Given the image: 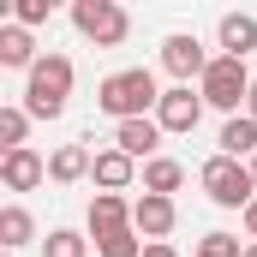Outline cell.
<instances>
[{
    "label": "cell",
    "instance_id": "cell-1",
    "mask_svg": "<svg viewBox=\"0 0 257 257\" xmlns=\"http://www.w3.org/2000/svg\"><path fill=\"white\" fill-rule=\"evenodd\" d=\"M96 108H102L114 126H126V120H150V114L162 108V84H156L150 66H120V72H108V78L96 84Z\"/></svg>",
    "mask_w": 257,
    "mask_h": 257
},
{
    "label": "cell",
    "instance_id": "cell-2",
    "mask_svg": "<svg viewBox=\"0 0 257 257\" xmlns=\"http://www.w3.org/2000/svg\"><path fill=\"white\" fill-rule=\"evenodd\" d=\"M72 60L66 54H42V60L24 72V114L30 120H60L66 102H72Z\"/></svg>",
    "mask_w": 257,
    "mask_h": 257
},
{
    "label": "cell",
    "instance_id": "cell-3",
    "mask_svg": "<svg viewBox=\"0 0 257 257\" xmlns=\"http://www.w3.org/2000/svg\"><path fill=\"white\" fill-rule=\"evenodd\" d=\"M197 186H203V197H209L215 209H239V215H245V203H257L251 162H233V156H209V162L197 168Z\"/></svg>",
    "mask_w": 257,
    "mask_h": 257
},
{
    "label": "cell",
    "instance_id": "cell-4",
    "mask_svg": "<svg viewBox=\"0 0 257 257\" xmlns=\"http://www.w3.org/2000/svg\"><path fill=\"white\" fill-rule=\"evenodd\" d=\"M72 30L96 48H120L132 36V12L120 0H72Z\"/></svg>",
    "mask_w": 257,
    "mask_h": 257
},
{
    "label": "cell",
    "instance_id": "cell-5",
    "mask_svg": "<svg viewBox=\"0 0 257 257\" xmlns=\"http://www.w3.org/2000/svg\"><path fill=\"white\" fill-rule=\"evenodd\" d=\"M197 96H203V108H221L227 120L245 108V96H251V72H245V60H227V54H215L209 60V72L197 78Z\"/></svg>",
    "mask_w": 257,
    "mask_h": 257
},
{
    "label": "cell",
    "instance_id": "cell-6",
    "mask_svg": "<svg viewBox=\"0 0 257 257\" xmlns=\"http://www.w3.org/2000/svg\"><path fill=\"white\" fill-rule=\"evenodd\" d=\"M209 60H215V54L197 42L192 30H174V36L162 42V72H168L174 84H192V78H203V72H209Z\"/></svg>",
    "mask_w": 257,
    "mask_h": 257
},
{
    "label": "cell",
    "instance_id": "cell-7",
    "mask_svg": "<svg viewBox=\"0 0 257 257\" xmlns=\"http://www.w3.org/2000/svg\"><path fill=\"white\" fill-rule=\"evenodd\" d=\"M197 120H203V96H197L192 84L162 90V108H156V126L162 132H197Z\"/></svg>",
    "mask_w": 257,
    "mask_h": 257
},
{
    "label": "cell",
    "instance_id": "cell-8",
    "mask_svg": "<svg viewBox=\"0 0 257 257\" xmlns=\"http://www.w3.org/2000/svg\"><path fill=\"white\" fill-rule=\"evenodd\" d=\"M174 221H180L174 197H156V192H144L138 203H132V227L144 233V245H162V239L174 233Z\"/></svg>",
    "mask_w": 257,
    "mask_h": 257
},
{
    "label": "cell",
    "instance_id": "cell-9",
    "mask_svg": "<svg viewBox=\"0 0 257 257\" xmlns=\"http://www.w3.org/2000/svg\"><path fill=\"white\" fill-rule=\"evenodd\" d=\"M215 48H221L227 60L257 54V18H251V12H221V24H215Z\"/></svg>",
    "mask_w": 257,
    "mask_h": 257
},
{
    "label": "cell",
    "instance_id": "cell-10",
    "mask_svg": "<svg viewBox=\"0 0 257 257\" xmlns=\"http://www.w3.org/2000/svg\"><path fill=\"white\" fill-rule=\"evenodd\" d=\"M48 180V162L36 156V150H12V156H0V186L6 192H36Z\"/></svg>",
    "mask_w": 257,
    "mask_h": 257
},
{
    "label": "cell",
    "instance_id": "cell-11",
    "mask_svg": "<svg viewBox=\"0 0 257 257\" xmlns=\"http://www.w3.org/2000/svg\"><path fill=\"white\" fill-rule=\"evenodd\" d=\"M84 221H90L96 239H108V233L132 227V203H126L120 192H96V197H90V209H84Z\"/></svg>",
    "mask_w": 257,
    "mask_h": 257
},
{
    "label": "cell",
    "instance_id": "cell-12",
    "mask_svg": "<svg viewBox=\"0 0 257 257\" xmlns=\"http://www.w3.org/2000/svg\"><path fill=\"white\" fill-rule=\"evenodd\" d=\"M114 150H126L132 162H138V156L156 162V150H162V126H156V114H150V120H126V126H114Z\"/></svg>",
    "mask_w": 257,
    "mask_h": 257
},
{
    "label": "cell",
    "instance_id": "cell-13",
    "mask_svg": "<svg viewBox=\"0 0 257 257\" xmlns=\"http://www.w3.org/2000/svg\"><path fill=\"white\" fill-rule=\"evenodd\" d=\"M90 180H96V192H126L132 180H138V162H132L126 150H96Z\"/></svg>",
    "mask_w": 257,
    "mask_h": 257
},
{
    "label": "cell",
    "instance_id": "cell-14",
    "mask_svg": "<svg viewBox=\"0 0 257 257\" xmlns=\"http://www.w3.org/2000/svg\"><path fill=\"white\" fill-rule=\"evenodd\" d=\"M215 156H233V162H251V156H257V120H251V114H233V120H221Z\"/></svg>",
    "mask_w": 257,
    "mask_h": 257
},
{
    "label": "cell",
    "instance_id": "cell-15",
    "mask_svg": "<svg viewBox=\"0 0 257 257\" xmlns=\"http://www.w3.org/2000/svg\"><path fill=\"white\" fill-rule=\"evenodd\" d=\"M90 168H96V156H90L84 144H60V150L48 156V180H54V186H78V180H90Z\"/></svg>",
    "mask_w": 257,
    "mask_h": 257
},
{
    "label": "cell",
    "instance_id": "cell-16",
    "mask_svg": "<svg viewBox=\"0 0 257 257\" xmlns=\"http://www.w3.org/2000/svg\"><path fill=\"white\" fill-rule=\"evenodd\" d=\"M36 60H42V54H36V36H30L24 24H0V66H12V72H30Z\"/></svg>",
    "mask_w": 257,
    "mask_h": 257
},
{
    "label": "cell",
    "instance_id": "cell-17",
    "mask_svg": "<svg viewBox=\"0 0 257 257\" xmlns=\"http://www.w3.org/2000/svg\"><path fill=\"white\" fill-rule=\"evenodd\" d=\"M30 239H36V215H30L24 203H6V209H0V251L18 257Z\"/></svg>",
    "mask_w": 257,
    "mask_h": 257
},
{
    "label": "cell",
    "instance_id": "cell-18",
    "mask_svg": "<svg viewBox=\"0 0 257 257\" xmlns=\"http://www.w3.org/2000/svg\"><path fill=\"white\" fill-rule=\"evenodd\" d=\"M186 186V168L174 162V156H156V162H144V192H156V197H174Z\"/></svg>",
    "mask_w": 257,
    "mask_h": 257
},
{
    "label": "cell",
    "instance_id": "cell-19",
    "mask_svg": "<svg viewBox=\"0 0 257 257\" xmlns=\"http://www.w3.org/2000/svg\"><path fill=\"white\" fill-rule=\"evenodd\" d=\"M24 138H30V114H24V102L0 108V156H12V150H30Z\"/></svg>",
    "mask_w": 257,
    "mask_h": 257
},
{
    "label": "cell",
    "instance_id": "cell-20",
    "mask_svg": "<svg viewBox=\"0 0 257 257\" xmlns=\"http://www.w3.org/2000/svg\"><path fill=\"white\" fill-rule=\"evenodd\" d=\"M42 257H90V239H84L78 227H54V233L42 239Z\"/></svg>",
    "mask_w": 257,
    "mask_h": 257
},
{
    "label": "cell",
    "instance_id": "cell-21",
    "mask_svg": "<svg viewBox=\"0 0 257 257\" xmlns=\"http://www.w3.org/2000/svg\"><path fill=\"white\" fill-rule=\"evenodd\" d=\"M96 257H144V233L138 227H120V233L96 239Z\"/></svg>",
    "mask_w": 257,
    "mask_h": 257
},
{
    "label": "cell",
    "instance_id": "cell-22",
    "mask_svg": "<svg viewBox=\"0 0 257 257\" xmlns=\"http://www.w3.org/2000/svg\"><path fill=\"white\" fill-rule=\"evenodd\" d=\"M192 257H245V239H233V233H203Z\"/></svg>",
    "mask_w": 257,
    "mask_h": 257
},
{
    "label": "cell",
    "instance_id": "cell-23",
    "mask_svg": "<svg viewBox=\"0 0 257 257\" xmlns=\"http://www.w3.org/2000/svg\"><path fill=\"white\" fill-rule=\"evenodd\" d=\"M48 12H54V0H18V6H12V24L36 30V24H48Z\"/></svg>",
    "mask_w": 257,
    "mask_h": 257
},
{
    "label": "cell",
    "instance_id": "cell-24",
    "mask_svg": "<svg viewBox=\"0 0 257 257\" xmlns=\"http://www.w3.org/2000/svg\"><path fill=\"white\" fill-rule=\"evenodd\" d=\"M144 257H180V251H174V245L162 239V245H144Z\"/></svg>",
    "mask_w": 257,
    "mask_h": 257
},
{
    "label": "cell",
    "instance_id": "cell-25",
    "mask_svg": "<svg viewBox=\"0 0 257 257\" xmlns=\"http://www.w3.org/2000/svg\"><path fill=\"white\" fill-rule=\"evenodd\" d=\"M245 114L257 120V78H251V96H245Z\"/></svg>",
    "mask_w": 257,
    "mask_h": 257
},
{
    "label": "cell",
    "instance_id": "cell-26",
    "mask_svg": "<svg viewBox=\"0 0 257 257\" xmlns=\"http://www.w3.org/2000/svg\"><path fill=\"white\" fill-rule=\"evenodd\" d=\"M245 257H257V245H245Z\"/></svg>",
    "mask_w": 257,
    "mask_h": 257
},
{
    "label": "cell",
    "instance_id": "cell-27",
    "mask_svg": "<svg viewBox=\"0 0 257 257\" xmlns=\"http://www.w3.org/2000/svg\"><path fill=\"white\" fill-rule=\"evenodd\" d=\"M251 174H257V156H251Z\"/></svg>",
    "mask_w": 257,
    "mask_h": 257
},
{
    "label": "cell",
    "instance_id": "cell-28",
    "mask_svg": "<svg viewBox=\"0 0 257 257\" xmlns=\"http://www.w3.org/2000/svg\"><path fill=\"white\" fill-rule=\"evenodd\" d=\"M6 257H12V251H6Z\"/></svg>",
    "mask_w": 257,
    "mask_h": 257
}]
</instances>
